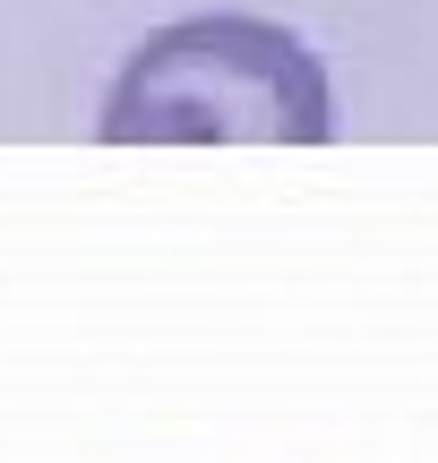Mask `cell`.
Here are the masks:
<instances>
[{
	"mask_svg": "<svg viewBox=\"0 0 438 463\" xmlns=\"http://www.w3.org/2000/svg\"><path fill=\"white\" fill-rule=\"evenodd\" d=\"M103 146H327L336 86L292 26L206 9L129 43L95 112Z\"/></svg>",
	"mask_w": 438,
	"mask_h": 463,
	"instance_id": "1",
	"label": "cell"
}]
</instances>
